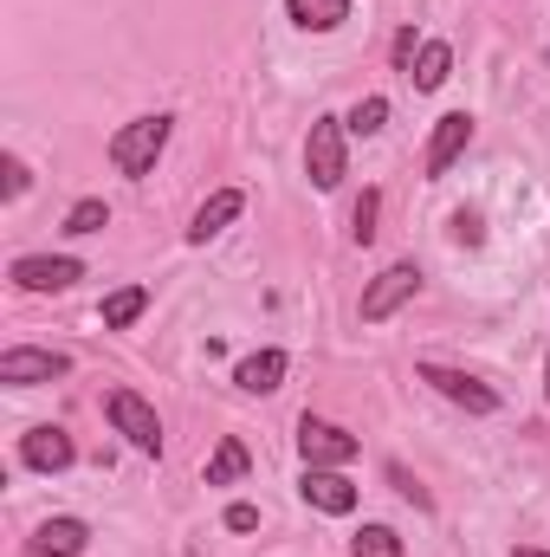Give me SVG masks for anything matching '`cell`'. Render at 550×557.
I'll return each mask as SVG.
<instances>
[{"label": "cell", "mask_w": 550, "mask_h": 557, "mask_svg": "<svg viewBox=\"0 0 550 557\" xmlns=\"http://www.w3.org/2000/svg\"><path fill=\"white\" fill-rule=\"evenodd\" d=\"M168 131H175V117H137V124H124L111 137V169L117 175H149L155 156L168 149Z\"/></svg>", "instance_id": "6da1fadb"}, {"label": "cell", "mask_w": 550, "mask_h": 557, "mask_svg": "<svg viewBox=\"0 0 550 557\" xmlns=\"http://www.w3.org/2000/svg\"><path fill=\"white\" fill-rule=\"evenodd\" d=\"M350 169V149H343V117H317L311 137H304V175L311 188H337Z\"/></svg>", "instance_id": "7a4b0ae2"}, {"label": "cell", "mask_w": 550, "mask_h": 557, "mask_svg": "<svg viewBox=\"0 0 550 557\" xmlns=\"http://www.w3.org/2000/svg\"><path fill=\"white\" fill-rule=\"evenodd\" d=\"M357 447H363V441H357L350 428H337V421H324V416L298 421V454H304V467H350Z\"/></svg>", "instance_id": "3957f363"}, {"label": "cell", "mask_w": 550, "mask_h": 557, "mask_svg": "<svg viewBox=\"0 0 550 557\" xmlns=\"http://www.w3.org/2000/svg\"><path fill=\"white\" fill-rule=\"evenodd\" d=\"M104 416H111V428H117L137 454H162V421H155V409L142 403L137 389H111V396H104Z\"/></svg>", "instance_id": "277c9868"}, {"label": "cell", "mask_w": 550, "mask_h": 557, "mask_svg": "<svg viewBox=\"0 0 550 557\" xmlns=\"http://www.w3.org/2000/svg\"><path fill=\"white\" fill-rule=\"evenodd\" d=\"M414 292H421V273H414L409 260H396V267H383V273L363 285V305L357 311H363V324H383V318H396L409 305Z\"/></svg>", "instance_id": "5b68a950"}, {"label": "cell", "mask_w": 550, "mask_h": 557, "mask_svg": "<svg viewBox=\"0 0 550 557\" xmlns=\"http://www.w3.org/2000/svg\"><path fill=\"white\" fill-rule=\"evenodd\" d=\"M414 376H421L427 389H440L447 403H460L466 416H492V409H499V396H492L479 376H466V370H447V363H414Z\"/></svg>", "instance_id": "8992f818"}, {"label": "cell", "mask_w": 550, "mask_h": 557, "mask_svg": "<svg viewBox=\"0 0 550 557\" xmlns=\"http://www.w3.org/2000/svg\"><path fill=\"white\" fill-rule=\"evenodd\" d=\"M65 370H72V357H59V350H26V344L0 350V383H7V389L52 383V376H65Z\"/></svg>", "instance_id": "52a82bcc"}, {"label": "cell", "mask_w": 550, "mask_h": 557, "mask_svg": "<svg viewBox=\"0 0 550 557\" xmlns=\"http://www.w3.org/2000/svg\"><path fill=\"white\" fill-rule=\"evenodd\" d=\"M85 278L78 260H65V253H26V260H13V285H26V292H72Z\"/></svg>", "instance_id": "ba28073f"}, {"label": "cell", "mask_w": 550, "mask_h": 557, "mask_svg": "<svg viewBox=\"0 0 550 557\" xmlns=\"http://www.w3.org/2000/svg\"><path fill=\"white\" fill-rule=\"evenodd\" d=\"M473 143V117L466 111H447L440 124H434V137H427V156H421V169H427V182H440L447 169H453V156Z\"/></svg>", "instance_id": "9c48e42d"}, {"label": "cell", "mask_w": 550, "mask_h": 557, "mask_svg": "<svg viewBox=\"0 0 550 557\" xmlns=\"http://www.w3.org/2000/svg\"><path fill=\"white\" fill-rule=\"evenodd\" d=\"M20 460H26L33 473H65V467L78 460V447H72L65 428H33V434H20Z\"/></svg>", "instance_id": "30bf717a"}, {"label": "cell", "mask_w": 550, "mask_h": 557, "mask_svg": "<svg viewBox=\"0 0 550 557\" xmlns=\"http://www.w3.org/2000/svg\"><path fill=\"white\" fill-rule=\"evenodd\" d=\"M247 214V195L240 188H221V195H208L201 208H195V227H188V240L195 247H208L214 234H227V221H240Z\"/></svg>", "instance_id": "8fae6325"}, {"label": "cell", "mask_w": 550, "mask_h": 557, "mask_svg": "<svg viewBox=\"0 0 550 557\" xmlns=\"http://www.w3.org/2000/svg\"><path fill=\"white\" fill-rule=\"evenodd\" d=\"M304 499L317 512H357V486L337 467H304Z\"/></svg>", "instance_id": "7c38bea8"}, {"label": "cell", "mask_w": 550, "mask_h": 557, "mask_svg": "<svg viewBox=\"0 0 550 557\" xmlns=\"http://www.w3.org/2000/svg\"><path fill=\"white\" fill-rule=\"evenodd\" d=\"M91 545V532H85V519H46L39 532H33V557H78Z\"/></svg>", "instance_id": "4fadbf2b"}, {"label": "cell", "mask_w": 550, "mask_h": 557, "mask_svg": "<svg viewBox=\"0 0 550 557\" xmlns=\"http://www.w3.org/2000/svg\"><path fill=\"white\" fill-rule=\"evenodd\" d=\"M285 370H291V357H285V350H253V357L234 370V383H240L247 396H273L278 383H285Z\"/></svg>", "instance_id": "5bb4252c"}, {"label": "cell", "mask_w": 550, "mask_h": 557, "mask_svg": "<svg viewBox=\"0 0 550 557\" xmlns=\"http://www.w3.org/2000/svg\"><path fill=\"white\" fill-rule=\"evenodd\" d=\"M285 13L304 26V33H337L350 20V0H285Z\"/></svg>", "instance_id": "9a60e30c"}, {"label": "cell", "mask_w": 550, "mask_h": 557, "mask_svg": "<svg viewBox=\"0 0 550 557\" xmlns=\"http://www.w3.org/2000/svg\"><path fill=\"white\" fill-rule=\"evenodd\" d=\"M142 311H149V285H124V292H111V298H104V311H98V318H104V331H130Z\"/></svg>", "instance_id": "2e32d148"}, {"label": "cell", "mask_w": 550, "mask_h": 557, "mask_svg": "<svg viewBox=\"0 0 550 557\" xmlns=\"http://www.w3.org/2000/svg\"><path fill=\"white\" fill-rule=\"evenodd\" d=\"M447 72H453V52H447V46H440V39H427V46H421V52H414V91H440V85H447Z\"/></svg>", "instance_id": "e0dca14e"}, {"label": "cell", "mask_w": 550, "mask_h": 557, "mask_svg": "<svg viewBox=\"0 0 550 557\" xmlns=\"http://www.w3.org/2000/svg\"><path fill=\"white\" fill-rule=\"evenodd\" d=\"M247 467H253V460H247V447H240V441L227 434V441L214 447V460H208V486H234V480H240Z\"/></svg>", "instance_id": "ac0fdd59"}, {"label": "cell", "mask_w": 550, "mask_h": 557, "mask_svg": "<svg viewBox=\"0 0 550 557\" xmlns=\"http://www.w3.org/2000/svg\"><path fill=\"white\" fill-rule=\"evenodd\" d=\"M350 557H402V539H396L389 525H363L357 545H350Z\"/></svg>", "instance_id": "d6986e66"}, {"label": "cell", "mask_w": 550, "mask_h": 557, "mask_svg": "<svg viewBox=\"0 0 550 557\" xmlns=\"http://www.w3.org/2000/svg\"><path fill=\"white\" fill-rule=\"evenodd\" d=\"M104 227H111V208H104L98 195H91V201H78V208L65 214V234H104Z\"/></svg>", "instance_id": "ffe728a7"}, {"label": "cell", "mask_w": 550, "mask_h": 557, "mask_svg": "<svg viewBox=\"0 0 550 557\" xmlns=\"http://www.w3.org/2000/svg\"><path fill=\"white\" fill-rule=\"evenodd\" d=\"M383 124H389V98H363V104L350 111V131H357V137H376Z\"/></svg>", "instance_id": "44dd1931"}, {"label": "cell", "mask_w": 550, "mask_h": 557, "mask_svg": "<svg viewBox=\"0 0 550 557\" xmlns=\"http://www.w3.org/2000/svg\"><path fill=\"white\" fill-rule=\"evenodd\" d=\"M376 214H383V195H376V188H370V195H363V201H357V214H350V221H357V240H363V247H370V240H376Z\"/></svg>", "instance_id": "7402d4cb"}, {"label": "cell", "mask_w": 550, "mask_h": 557, "mask_svg": "<svg viewBox=\"0 0 550 557\" xmlns=\"http://www.w3.org/2000/svg\"><path fill=\"white\" fill-rule=\"evenodd\" d=\"M389 480H396V493H402V499H414V506H427V493L414 486V473H409V467H389Z\"/></svg>", "instance_id": "603a6c76"}, {"label": "cell", "mask_w": 550, "mask_h": 557, "mask_svg": "<svg viewBox=\"0 0 550 557\" xmlns=\"http://www.w3.org/2000/svg\"><path fill=\"white\" fill-rule=\"evenodd\" d=\"M227 532H260V512L253 506H227Z\"/></svg>", "instance_id": "cb8c5ba5"}, {"label": "cell", "mask_w": 550, "mask_h": 557, "mask_svg": "<svg viewBox=\"0 0 550 557\" xmlns=\"http://www.w3.org/2000/svg\"><path fill=\"white\" fill-rule=\"evenodd\" d=\"M414 52H421V39H414V26H409V33H396V65H402V72H414Z\"/></svg>", "instance_id": "d4e9b609"}, {"label": "cell", "mask_w": 550, "mask_h": 557, "mask_svg": "<svg viewBox=\"0 0 550 557\" xmlns=\"http://www.w3.org/2000/svg\"><path fill=\"white\" fill-rule=\"evenodd\" d=\"M26 182H33V175H26V162H20V156H7V195H26Z\"/></svg>", "instance_id": "484cf974"}, {"label": "cell", "mask_w": 550, "mask_h": 557, "mask_svg": "<svg viewBox=\"0 0 550 557\" xmlns=\"http://www.w3.org/2000/svg\"><path fill=\"white\" fill-rule=\"evenodd\" d=\"M453 240H466V247H479V221H473V214H453Z\"/></svg>", "instance_id": "4316f807"}, {"label": "cell", "mask_w": 550, "mask_h": 557, "mask_svg": "<svg viewBox=\"0 0 550 557\" xmlns=\"http://www.w3.org/2000/svg\"><path fill=\"white\" fill-rule=\"evenodd\" d=\"M518 557H550V552H532V545H518Z\"/></svg>", "instance_id": "83f0119b"}, {"label": "cell", "mask_w": 550, "mask_h": 557, "mask_svg": "<svg viewBox=\"0 0 550 557\" xmlns=\"http://www.w3.org/2000/svg\"><path fill=\"white\" fill-rule=\"evenodd\" d=\"M545 403H550V357H545Z\"/></svg>", "instance_id": "f1b7e54d"}]
</instances>
